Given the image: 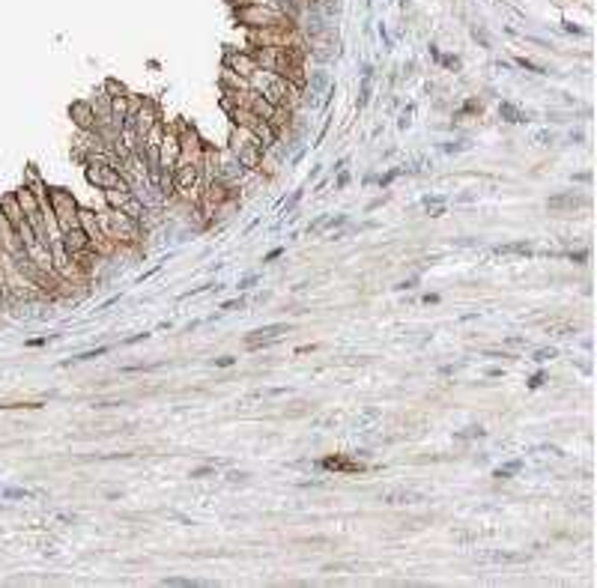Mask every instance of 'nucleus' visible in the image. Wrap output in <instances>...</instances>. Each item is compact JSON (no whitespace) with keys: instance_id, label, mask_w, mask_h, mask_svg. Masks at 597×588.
<instances>
[{"instance_id":"obj_5","label":"nucleus","mask_w":597,"mask_h":588,"mask_svg":"<svg viewBox=\"0 0 597 588\" xmlns=\"http://www.w3.org/2000/svg\"><path fill=\"white\" fill-rule=\"evenodd\" d=\"M102 224L114 242H138L141 239V221L129 219V215L120 212V210H114L111 215H102Z\"/></svg>"},{"instance_id":"obj_45","label":"nucleus","mask_w":597,"mask_h":588,"mask_svg":"<svg viewBox=\"0 0 597 588\" xmlns=\"http://www.w3.org/2000/svg\"><path fill=\"white\" fill-rule=\"evenodd\" d=\"M442 63H445V66H454V69H460V60H457V57H442Z\"/></svg>"},{"instance_id":"obj_11","label":"nucleus","mask_w":597,"mask_h":588,"mask_svg":"<svg viewBox=\"0 0 597 588\" xmlns=\"http://www.w3.org/2000/svg\"><path fill=\"white\" fill-rule=\"evenodd\" d=\"M224 69L233 72V75H239V78H251L260 66L254 63V57H251V51H227V57H224Z\"/></svg>"},{"instance_id":"obj_14","label":"nucleus","mask_w":597,"mask_h":588,"mask_svg":"<svg viewBox=\"0 0 597 588\" xmlns=\"http://www.w3.org/2000/svg\"><path fill=\"white\" fill-rule=\"evenodd\" d=\"M69 114H72V120H75V125L81 132H96V111H93V105L90 102H72Z\"/></svg>"},{"instance_id":"obj_16","label":"nucleus","mask_w":597,"mask_h":588,"mask_svg":"<svg viewBox=\"0 0 597 588\" xmlns=\"http://www.w3.org/2000/svg\"><path fill=\"white\" fill-rule=\"evenodd\" d=\"M320 466L323 469H332V472H343V475H356V472H365V469H367L361 460H347V457H341V454L325 457Z\"/></svg>"},{"instance_id":"obj_13","label":"nucleus","mask_w":597,"mask_h":588,"mask_svg":"<svg viewBox=\"0 0 597 588\" xmlns=\"http://www.w3.org/2000/svg\"><path fill=\"white\" fill-rule=\"evenodd\" d=\"M583 206H589V197L574 194V192L556 194V197H549L547 201V210H553V212H574V210H583Z\"/></svg>"},{"instance_id":"obj_23","label":"nucleus","mask_w":597,"mask_h":588,"mask_svg":"<svg viewBox=\"0 0 597 588\" xmlns=\"http://www.w3.org/2000/svg\"><path fill=\"white\" fill-rule=\"evenodd\" d=\"M517 66L529 69V72H535V75H547V69L540 66V63H532V60H526V57H517Z\"/></svg>"},{"instance_id":"obj_30","label":"nucleus","mask_w":597,"mask_h":588,"mask_svg":"<svg viewBox=\"0 0 597 588\" xmlns=\"http://www.w3.org/2000/svg\"><path fill=\"white\" fill-rule=\"evenodd\" d=\"M466 114H481V102H478V99H469V102L463 105V111H460L457 116H466Z\"/></svg>"},{"instance_id":"obj_48","label":"nucleus","mask_w":597,"mask_h":588,"mask_svg":"<svg viewBox=\"0 0 597 588\" xmlns=\"http://www.w3.org/2000/svg\"><path fill=\"white\" fill-rule=\"evenodd\" d=\"M347 183H350V174H341V176H338V188H343Z\"/></svg>"},{"instance_id":"obj_20","label":"nucleus","mask_w":597,"mask_h":588,"mask_svg":"<svg viewBox=\"0 0 597 588\" xmlns=\"http://www.w3.org/2000/svg\"><path fill=\"white\" fill-rule=\"evenodd\" d=\"M520 469H523V460H511L508 466L496 469V472H493V478H499V481H508V478H511L514 472H520Z\"/></svg>"},{"instance_id":"obj_40","label":"nucleus","mask_w":597,"mask_h":588,"mask_svg":"<svg viewBox=\"0 0 597 588\" xmlns=\"http://www.w3.org/2000/svg\"><path fill=\"white\" fill-rule=\"evenodd\" d=\"M114 406H123V401H102L96 403V409H114Z\"/></svg>"},{"instance_id":"obj_4","label":"nucleus","mask_w":597,"mask_h":588,"mask_svg":"<svg viewBox=\"0 0 597 588\" xmlns=\"http://www.w3.org/2000/svg\"><path fill=\"white\" fill-rule=\"evenodd\" d=\"M51 215L54 221H57V230H69V227H78L81 219H78V203L75 197H72L69 192H63V188H57V192H51Z\"/></svg>"},{"instance_id":"obj_47","label":"nucleus","mask_w":597,"mask_h":588,"mask_svg":"<svg viewBox=\"0 0 597 588\" xmlns=\"http://www.w3.org/2000/svg\"><path fill=\"white\" fill-rule=\"evenodd\" d=\"M487 376H490V379H496V376H502V367H490V370H487Z\"/></svg>"},{"instance_id":"obj_25","label":"nucleus","mask_w":597,"mask_h":588,"mask_svg":"<svg viewBox=\"0 0 597 588\" xmlns=\"http://www.w3.org/2000/svg\"><path fill=\"white\" fill-rule=\"evenodd\" d=\"M556 356H558V352H556L553 347H540V349L535 352V361H538V365H544V361H549V358H556Z\"/></svg>"},{"instance_id":"obj_28","label":"nucleus","mask_w":597,"mask_h":588,"mask_svg":"<svg viewBox=\"0 0 597 588\" xmlns=\"http://www.w3.org/2000/svg\"><path fill=\"white\" fill-rule=\"evenodd\" d=\"M553 141H556L553 132H538V134H535V143H538V147H553Z\"/></svg>"},{"instance_id":"obj_43","label":"nucleus","mask_w":597,"mask_h":588,"mask_svg":"<svg viewBox=\"0 0 597 588\" xmlns=\"http://www.w3.org/2000/svg\"><path fill=\"white\" fill-rule=\"evenodd\" d=\"M281 254H284V248H275V251H269V254H266V263H269V260H278V257H281Z\"/></svg>"},{"instance_id":"obj_32","label":"nucleus","mask_w":597,"mask_h":588,"mask_svg":"<svg viewBox=\"0 0 597 588\" xmlns=\"http://www.w3.org/2000/svg\"><path fill=\"white\" fill-rule=\"evenodd\" d=\"M565 257L574 260V263H585V260H589V251H567Z\"/></svg>"},{"instance_id":"obj_38","label":"nucleus","mask_w":597,"mask_h":588,"mask_svg":"<svg viewBox=\"0 0 597 588\" xmlns=\"http://www.w3.org/2000/svg\"><path fill=\"white\" fill-rule=\"evenodd\" d=\"M245 302H242V298H230V302H224L221 305V311H233V307H242Z\"/></svg>"},{"instance_id":"obj_8","label":"nucleus","mask_w":597,"mask_h":588,"mask_svg":"<svg viewBox=\"0 0 597 588\" xmlns=\"http://www.w3.org/2000/svg\"><path fill=\"white\" fill-rule=\"evenodd\" d=\"M179 156H183V143H179V134L174 129H165L159 143V168L174 170L179 165Z\"/></svg>"},{"instance_id":"obj_15","label":"nucleus","mask_w":597,"mask_h":588,"mask_svg":"<svg viewBox=\"0 0 597 588\" xmlns=\"http://www.w3.org/2000/svg\"><path fill=\"white\" fill-rule=\"evenodd\" d=\"M379 502L392 505V508H403V505L424 502V496H421V493H415V490H406V487H394V490H385L383 496H379Z\"/></svg>"},{"instance_id":"obj_9","label":"nucleus","mask_w":597,"mask_h":588,"mask_svg":"<svg viewBox=\"0 0 597 588\" xmlns=\"http://www.w3.org/2000/svg\"><path fill=\"white\" fill-rule=\"evenodd\" d=\"M290 332V323H272V325H263V329H254L245 338V347L248 349H260V347H269V343H275L281 334Z\"/></svg>"},{"instance_id":"obj_42","label":"nucleus","mask_w":597,"mask_h":588,"mask_svg":"<svg viewBox=\"0 0 597 588\" xmlns=\"http://www.w3.org/2000/svg\"><path fill=\"white\" fill-rule=\"evenodd\" d=\"M254 284H257V275H251V278H245V281H242L239 287H242V290H248V287H254Z\"/></svg>"},{"instance_id":"obj_44","label":"nucleus","mask_w":597,"mask_h":588,"mask_svg":"<svg viewBox=\"0 0 597 588\" xmlns=\"http://www.w3.org/2000/svg\"><path fill=\"white\" fill-rule=\"evenodd\" d=\"M505 343H508V347H523V343H526V338H508Z\"/></svg>"},{"instance_id":"obj_22","label":"nucleus","mask_w":597,"mask_h":588,"mask_svg":"<svg viewBox=\"0 0 597 588\" xmlns=\"http://www.w3.org/2000/svg\"><path fill=\"white\" fill-rule=\"evenodd\" d=\"M161 585H170V588H194L197 582H194V580H179V576H168V580H161Z\"/></svg>"},{"instance_id":"obj_41","label":"nucleus","mask_w":597,"mask_h":588,"mask_svg":"<svg viewBox=\"0 0 597 588\" xmlns=\"http://www.w3.org/2000/svg\"><path fill=\"white\" fill-rule=\"evenodd\" d=\"M415 284H418V278H409V281H401V284H397V290H412Z\"/></svg>"},{"instance_id":"obj_18","label":"nucleus","mask_w":597,"mask_h":588,"mask_svg":"<svg viewBox=\"0 0 597 588\" xmlns=\"http://www.w3.org/2000/svg\"><path fill=\"white\" fill-rule=\"evenodd\" d=\"M496 254H532V242H508V245H496Z\"/></svg>"},{"instance_id":"obj_7","label":"nucleus","mask_w":597,"mask_h":588,"mask_svg":"<svg viewBox=\"0 0 597 588\" xmlns=\"http://www.w3.org/2000/svg\"><path fill=\"white\" fill-rule=\"evenodd\" d=\"M156 123H159V108H156V102H152V99H143V102H141V108L132 114L129 129L134 132V138H138V141H143Z\"/></svg>"},{"instance_id":"obj_33","label":"nucleus","mask_w":597,"mask_h":588,"mask_svg":"<svg viewBox=\"0 0 597 588\" xmlns=\"http://www.w3.org/2000/svg\"><path fill=\"white\" fill-rule=\"evenodd\" d=\"M248 478H251L248 472H227V481H230V484H245Z\"/></svg>"},{"instance_id":"obj_31","label":"nucleus","mask_w":597,"mask_h":588,"mask_svg":"<svg viewBox=\"0 0 597 588\" xmlns=\"http://www.w3.org/2000/svg\"><path fill=\"white\" fill-rule=\"evenodd\" d=\"M376 418H379V412H376V409H367L365 415H361V418H356V427H367V424L376 421Z\"/></svg>"},{"instance_id":"obj_10","label":"nucleus","mask_w":597,"mask_h":588,"mask_svg":"<svg viewBox=\"0 0 597 588\" xmlns=\"http://www.w3.org/2000/svg\"><path fill=\"white\" fill-rule=\"evenodd\" d=\"M15 201H18V206H21V212H24V219L33 224V227H45L42 224V219H39V212H42V203H39V197H36V192L30 185H21L15 192Z\"/></svg>"},{"instance_id":"obj_26","label":"nucleus","mask_w":597,"mask_h":588,"mask_svg":"<svg viewBox=\"0 0 597 588\" xmlns=\"http://www.w3.org/2000/svg\"><path fill=\"white\" fill-rule=\"evenodd\" d=\"M210 475H215V463H206V466L192 469V475H188V478H210Z\"/></svg>"},{"instance_id":"obj_1","label":"nucleus","mask_w":597,"mask_h":588,"mask_svg":"<svg viewBox=\"0 0 597 588\" xmlns=\"http://www.w3.org/2000/svg\"><path fill=\"white\" fill-rule=\"evenodd\" d=\"M233 18L248 27V30H260V27H278V24H296L284 9L263 6V3H248V6H233Z\"/></svg>"},{"instance_id":"obj_19","label":"nucleus","mask_w":597,"mask_h":588,"mask_svg":"<svg viewBox=\"0 0 597 588\" xmlns=\"http://www.w3.org/2000/svg\"><path fill=\"white\" fill-rule=\"evenodd\" d=\"M499 114H502V120H508V123H526V114H523L517 105H511V102H502L499 105Z\"/></svg>"},{"instance_id":"obj_3","label":"nucleus","mask_w":597,"mask_h":588,"mask_svg":"<svg viewBox=\"0 0 597 588\" xmlns=\"http://www.w3.org/2000/svg\"><path fill=\"white\" fill-rule=\"evenodd\" d=\"M87 179L102 188V192H132V185H129V179L123 176V170H117V165H111V161H105V159H90Z\"/></svg>"},{"instance_id":"obj_37","label":"nucleus","mask_w":597,"mask_h":588,"mask_svg":"<svg viewBox=\"0 0 597 588\" xmlns=\"http://www.w3.org/2000/svg\"><path fill=\"white\" fill-rule=\"evenodd\" d=\"M430 219H442V215H445V203H439V206H430Z\"/></svg>"},{"instance_id":"obj_29","label":"nucleus","mask_w":597,"mask_h":588,"mask_svg":"<svg viewBox=\"0 0 597 588\" xmlns=\"http://www.w3.org/2000/svg\"><path fill=\"white\" fill-rule=\"evenodd\" d=\"M401 174H403V168H392L385 176H379V185H383V188H385V185H392V183H394V179L401 176Z\"/></svg>"},{"instance_id":"obj_6","label":"nucleus","mask_w":597,"mask_h":588,"mask_svg":"<svg viewBox=\"0 0 597 588\" xmlns=\"http://www.w3.org/2000/svg\"><path fill=\"white\" fill-rule=\"evenodd\" d=\"M201 165L197 161H183L179 159V165L174 168V188L176 194L183 197H192V192H197V185H201Z\"/></svg>"},{"instance_id":"obj_17","label":"nucleus","mask_w":597,"mask_h":588,"mask_svg":"<svg viewBox=\"0 0 597 588\" xmlns=\"http://www.w3.org/2000/svg\"><path fill=\"white\" fill-rule=\"evenodd\" d=\"M120 212H125V215H129V219H134V221H141V224H143V215H147V206H143V203L138 201V197L132 194V197H125V203L120 206Z\"/></svg>"},{"instance_id":"obj_36","label":"nucleus","mask_w":597,"mask_h":588,"mask_svg":"<svg viewBox=\"0 0 597 588\" xmlns=\"http://www.w3.org/2000/svg\"><path fill=\"white\" fill-rule=\"evenodd\" d=\"M460 150H469V141H460V143H445V152H460Z\"/></svg>"},{"instance_id":"obj_21","label":"nucleus","mask_w":597,"mask_h":588,"mask_svg":"<svg viewBox=\"0 0 597 588\" xmlns=\"http://www.w3.org/2000/svg\"><path fill=\"white\" fill-rule=\"evenodd\" d=\"M108 352V347H99V349H90V352H81V356H75L72 361H63V365H81V361H90V358H99V356H105Z\"/></svg>"},{"instance_id":"obj_34","label":"nucleus","mask_w":597,"mask_h":588,"mask_svg":"<svg viewBox=\"0 0 597 588\" xmlns=\"http://www.w3.org/2000/svg\"><path fill=\"white\" fill-rule=\"evenodd\" d=\"M544 383H547V374H544V370H538V374L529 379V388H540Z\"/></svg>"},{"instance_id":"obj_27","label":"nucleus","mask_w":597,"mask_h":588,"mask_svg":"<svg viewBox=\"0 0 597 588\" xmlns=\"http://www.w3.org/2000/svg\"><path fill=\"white\" fill-rule=\"evenodd\" d=\"M484 433H487L484 427H466L463 433H457V439H481Z\"/></svg>"},{"instance_id":"obj_2","label":"nucleus","mask_w":597,"mask_h":588,"mask_svg":"<svg viewBox=\"0 0 597 588\" xmlns=\"http://www.w3.org/2000/svg\"><path fill=\"white\" fill-rule=\"evenodd\" d=\"M233 156H236L239 168L245 170H257L260 168V159H263V143H260V138L251 129H245V125H236L233 129Z\"/></svg>"},{"instance_id":"obj_46","label":"nucleus","mask_w":597,"mask_h":588,"mask_svg":"<svg viewBox=\"0 0 597 588\" xmlns=\"http://www.w3.org/2000/svg\"><path fill=\"white\" fill-rule=\"evenodd\" d=\"M436 302H439L436 293H427V296H424V305H436Z\"/></svg>"},{"instance_id":"obj_24","label":"nucleus","mask_w":597,"mask_h":588,"mask_svg":"<svg viewBox=\"0 0 597 588\" xmlns=\"http://www.w3.org/2000/svg\"><path fill=\"white\" fill-rule=\"evenodd\" d=\"M105 90L111 93V99H114V96H125V87H123L117 78H108V81H105Z\"/></svg>"},{"instance_id":"obj_35","label":"nucleus","mask_w":597,"mask_h":588,"mask_svg":"<svg viewBox=\"0 0 597 588\" xmlns=\"http://www.w3.org/2000/svg\"><path fill=\"white\" fill-rule=\"evenodd\" d=\"M298 201H302V188H298V192H293V197H290V201H287V203L281 206V210H284V212H290V210H293V206H296Z\"/></svg>"},{"instance_id":"obj_39","label":"nucleus","mask_w":597,"mask_h":588,"mask_svg":"<svg viewBox=\"0 0 597 588\" xmlns=\"http://www.w3.org/2000/svg\"><path fill=\"white\" fill-rule=\"evenodd\" d=\"M233 361H236L233 356H221V358H215V367H230Z\"/></svg>"},{"instance_id":"obj_12","label":"nucleus","mask_w":597,"mask_h":588,"mask_svg":"<svg viewBox=\"0 0 597 588\" xmlns=\"http://www.w3.org/2000/svg\"><path fill=\"white\" fill-rule=\"evenodd\" d=\"M0 245H3V251H6V254L12 257V260L24 254V245H21V236H18V227L6 219L3 212H0Z\"/></svg>"}]
</instances>
